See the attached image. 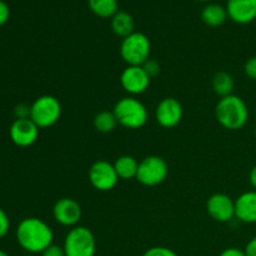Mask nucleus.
<instances>
[{
    "instance_id": "obj_22",
    "label": "nucleus",
    "mask_w": 256,
    "mask_h": 256,
    "mask_svg": "<svg viewBox=\"0 0 256 256\" xmlns=\"http://www.w3.org/2000/svg\"><path fill=\"white\" fill-rule=\"evenodd\" d=\"M142 256H179L174 250L165 246H152L148 249Z\"/></svg>"
},
{
    "instance_id": "obj_34",
    "label": "nucleus",
    "mask_w": 256,
    "mask_h": 256,
    "mask_svg": "<svg viewBox=\"0 0 256 256\" xmlns=\"http://www.w3.org/2000/svg\"><path fill=\"white\" fill-rule=\"evenodd\" d=\"M254 135H255V138H256V126H255V129H254Z\"/></svg>"
},
{
    "instance_id": "obj_29",
    "label": "nucleus",
    "mask_w": 256,
    "mask_h": 256,
    "mask_svg": "<svg viewBox=\"0 0 256 256\" xmlns=\"http://www.w3.org/2000/svg\"><path fill=\"white\" fill-rule=\"evenodd\" d=\"M219 256H246V254H245V250L239 249V248H228L222 250Z\"/></svg>"
},
{
    "instance_id": "obj_19",
    "label": "nucleus",
    "mask_w": 256,
    "mask_h": 256,
    "mask_svg": "<svg viewBox=\"0 0 256 256\" xmlns=\"http://www.w3.org/2000/svg\"><path fill=\"white\" fill-rule=\"evenodd\" d=\"M212 88L215 94L220 98L232 95L234 92L235 82L232 74L226 72H218L212 79Z\"/></svg>"
},
{
    "instance_id": "obj_14",
    "label": "nucleus",
    "mask_w": 256,
    "mask_h": 256,
    "mask_svg": "<svg viewBox=\"0 0 256 256\" xmlns=\"http://www.w3.org/2000/svg\"><path fill=\"white\" fill-rule=\"evenodd\" d=\"M226 12L236 24H249L256 19V0H228Z\"/></svg>"
},
{
    "instance_id": "obj_2",
    "label": "nucleus",
    "mask_w": 256,
    "mask_h": 256,
    "mask_svg": "<svg viewBox=\"0 0 256 256\" xmlns=\"http://www.w3.org/2000/svg\"><path fill=\"white\" fill-rule=\"evenodd\" d=\"M215 118L224 129L236 132L246 125L249 120V109L242 98L232 94L220 98L215 106Z\"/></svg>"
},
{
    "instance_id": "obj_31",
    "label": "nucleus",
    "mask_w": 256,
    "mask_h": 256,
    "mask_svg": "<svg viewBox=\"0 0 256 256\" xmlns=\"http://www.w3.org/2000/svg\"><path fill=\"white\" fill-rule=\"evenodd\" d=\"M249 182L252 184V186L254 188V190H256V165L250 170V174H249Z\"/></svg>"
},
{
    "instance_id": "obj_12",
    "label": "nucleus",
    "mask_w": 256,
    "mask_h": 256,
    "mask_svg": "<svg viewBox=\"0 0 256 256\" xmlns=\"http://www.w3.org/2000/svg\"><path fill=\"white\" fill-rule=\"evenodd\" d=\"M206 212L218 222H229L235 218V200L229 195L216 192L206 202Z\"/></svg>"
},
{
    "instance_id": "obj_5",
    "label": "nucleus",
    "mask_w": 256,
    "mask_h": 256,
    "mask_svg": "<svg viewBox=\"0 0 256 256\" xmlns=\"http://www.w3.org/2000/svg\"><path fill=\"white\" fill-rule=\"evenodd\" d=\"M62 248L66 256H95L96 240L92 230L76 225L66 234Z\"/></svg>"
},
{
    "instance_id": "obj_24",
    "label": "nucleus",
    "mask_w": 256,
    "mask_h": 256,
    "mask_svg": "<svg viewBox=\"0 0 256 256\" xmlns=\"http://www.w3.org/2000/svg\"><path fill=\"white\" fill-rule=\"evenodd\" d=\"M30 112H32V105H28L22 102L18 104L14 109V115L16 119H29Z\"/></svg>"
},
{
    "instance_id": "obj_16",
    "label": "nucleus",
    "mask_w": 256,
    "mask_h": 256,
    "mask_svg": "<svg viewBox=\"0 0 256 256\" xmlns=\"http://www.w3.org/2000/svg\"><path fill=\"white\" fill-rule=\"evenodd\" d=\"M112 29L115 35L124 39L135 32V22L129 12L119 10L112 18Z\"/></svg>"
},
{
    "instance_id": "obj_15",
    "label": "nucleus",
    "mask_w": 256,
    "mask_h": 256,
    "mask_svg": "<svg viewBox=\"0 0 256 256\" xmlns=\"http://www.w3.org/2000/svg\"><path fill=\"white\" fill-rule=\"evenodd\" d=\"M235 218L245 224L256 222V190L242 192L235 200Z\"/></svg>"
},
{
    "instance_id": "obj_30",
    "label": "nucleus",
    "mask_w": 256,
    "mask_h": 256,
    "mask_svg": "<svg viewBox=\"0 0 256 256\" xmlns=\"http://www.w3.org/2000/svg\"><path fill=\"white\" fill-rule=\"evenodd\" d=\"M245 254L246 256H256V236L252 238L245 246Z\"/></svg>"
},
{
    "instance_id": "obj_13",
    "label": "nucleus",
    "mask_w": 256,
    "mask_h": 256,
    "mask_svg": "<svg viewBox=\"0 0 256 256\" xmlns=\"http://www.w3.org/2000/svg\"><path fill=\"white\" fill-rule=\"evenodd\" d=\"M39 128L32 119H15L9 129L12 142L20 148L32 146L39 138Z\"/></svg>"
},
{
    "instance_id": "obj_8",
    "label": "nucleus",
    "mask_w": 256,
    "mask_h": 256,
    "mask_svg": "<svg viewBox=\"0 0 256 256\" xmlns=\"http://www.w3.org/2000/svg\"><path fill=\"white\" fill-rule=\"evenodd\" d=\"M89 182L98 192H110L119 182L114 164L106 160H98L89 169Z\"/></svg>"
},
{
    "instance_id": "obj_1",
    "label": "nucleus",
    "mask_w": 256,
    "mask_h": 256,
    "mask_svg": "<svg viewBox=\"0 0 256 256\" xmlns=\"http://www.w3.org/2000/svg\"><path fill=\"white\" fill-rule=\"evenodd\" d=\"M18 244L29 254H42L46 248L54 244L52 229L39 218H26L22 220L15 232Z\"/></svg>"
},
{
    "instance_id": "obj_4",
    "label": "nucleus",
    "mask_w": 256,
    "mask_h": 256,
    "mask_svg": "<svg viewBox=\"0 0 256 256\" xmlns=\"http://www.w3.org/2000/svg\"><path fill=\"white\" fill-rule=\"evenodd\" d=\"M119 52L122 59L129 66H142L148 59H150L152 42L145 34L134 32L122 39Z\"/></svg>"
},
{
    "instance_id": "obj_18",
    "label": "nucleus",
    "mask_w": 256,
    "mask_h": 256,
    "mask_svg": "<svg viewBox=\"0 0 256 256\" xmlns=\"http://www.w3.org/2000/svg\"><path fill=\"white\" fill-rule=\"evenodd\" d=\"M226 8L219 4H208L202 10V20L208 26L216 28L224 24L228 19Z\"/></svg>"
},
{
    "instance_id": "obj_3",
    "label": "nucleus",
    "mask_w": 256,
    "mask_h": 256,
    "mask_svg": "<svg viewBox=\"0 0 256 256\" xmlns=\"http://www.w3.org/2000/svg\"><path fill=\"white\" fill-rule=\"evenodd\" d=\"M118 124L125 129H142L148 122V109L139 99L135 96H125L115 104L114 110Z\"/></svg>"
},
{
    "instance_id": "obj_23",
    "label": "nucleus",
    "mask_w": 256,
    "mask_h": 256,
    "mask_svg": "<svg viewBox=\"0 0 256 256\" xmlns=\"http://www.w3.org/2000/svg\"><path fill=\"white\" fill-rule=\"evenodd\" d=\"M142 69L145 70L148 75L150 76V79L158 76L160 74V64L154 59H148L144 64L142 65Z\"/></svg>"
},
{
    "instance_id": "obj_7",
    "label": "nucleus",
    "mask_w": 256,
    "mask_h": 256,
    "mask_svg": "<svg viewBox=\"0 0 256 256\" xmlns=\"http://www.w3.org/2000/svg\"><path fill=\"white\" fill-rule=\"evenodd\" d=\"M169 174L166 160L158 155H149L139 162L136 180L148 188L158 186L165 182Z\"/></svg>"
},
{
    "instance_id": "obj_27",
    "label": "nucleus",
    "mask_w": 256,
    "mask_h": 256,
    "mask_svg": "<svg viewBox=\"0 0 256 256\" xmlns=\"http://www.w3.org/2000/svg\"><path fill=\"white\" fill-rule=\"evenodd\" d=\"M42 256H66L65 255L64 248L56 244H52L49 248L42 252Z\"/></svg>"
},
{
    "instance_id": "obj_11",
    "label": "nucleus",
    "mask_w": 256,
    "mask_h": 256,
    "mask_svg": "<svg viewBox=\"0 0 256 256\" xmlns=\"http://www.w3.org/2000/svg\"><path fill=\"white\" fill-rule=\"evenodd\" d=\"M182 114L184 110L182 102L175 98H164L155 109V119L158 124L165 129H172L179 125Z\"/></svg>"
},
{
    "instance_id": "obj_21",
    "label": "nucleus",
    "mask_w": 256,
    "mask_h": 256,
    "mask_svg": "<svg viewBox=\"0 0 256 256\" xmlns=\"http://www.w3.org/2000/svg\"><path fill=\"white\" fill-rule=\"evenodd\" d=\"M92 124H94L96 132H102V134H108V132H112L116 128L118 120L115 118L114 112L102 110V112H98L95 115Z\"/></svg>"
},
{
    "instance_id": "obj_35",
    "label": "nucleus",
    "mask_w": 256,
    "mask_h": 256,
    "mask_svg": "<svg viewBox=\"0 0 256 256\" xmlns=\"http://www.w3.org/2000/svg\"><path fill=\"white\" fill-rule=\"evenodd\" d=\"M28 256H34V255H28Z\"/></svg>"
},
{
    "instance_id": "obj_9",
    "label": "nucleus",
    "mask_w": 256,
    "mask_h": 256,
    "mask_svg": "<svg viewBox=\"0 0 256 256\" xmlns=\"http://www.w3.org/2000/svg\"><path fill=\"white\" fill-rule=\"evenodd\" d=\"M150 82H152V79L145 72L142 66H129L128 65L120 75L122 88L130 96L144 94L149 89Z\"/></svg>"
},
{
    "instance_id": "obj_20",
    "label": "nucleus",
    "mask_w": 256,
    "mask_h": 256,
    "mask_svg": "<svg viewBox=\"0 0 256 256\" xmlns=\"http://www.w3.org/2000/svg\"><path fill=\"white\" fill-rule=\"evenodd\" d=\"M90 10L94 12L96 16L112 18L118 12H119V4L118 0H88Z\"/></svg>"
},
{
    "instance_id": "obj_6",
    "label": "nucleus",
    "mask_w": 256,
    "mask_h": 256,
    "mask_svg": "<svg viewBox=\"0 0 256 256\" xmlns=\"http://www.w3.org/2000/svg\"><path fill=\"white\" fill-rule=\"evenodd\" d=\"M62 116V104L52 95H42L32 104L30 119L39 129H46L59 122Z\"/></svg>"
},
{
    "instance_id": "obj_10",
    "label": "nucleus",
    "mask_w": 256,
    "mask_h": 256,
    "mask_svg": "<svg viewBox=\"0 0 256 256\" xmlns=\"http://www.w3.org/2000/svg\"><path fill=\"white\" fill-rule=\"evenodd\" d=\"M82 210L79 202L72 198H62L52 208V216L58 224L66 228H74L82 219Z\"/></svg>"
},
{
    "instance_id": "obj_33",
    "label": "nucleus",
    "mask_w": 256,
    "mask_h": 256,
    "mask_svg": "<svg viewBox=\"0 0 256 256\" xmlns=\"http://www.w3.org/2000/svg\"><path fill=\"white\" fill-rule=\"evenodd\" d=\"M198 2H209V0H198Z\"/></svg>"
},
{
    "instance_id": "obj_28",
    "label": "nucleus",
    "mask_w": 256,
    "mask_h": 256,
    "mask_svg": "<svg viewBox=\"0 0 256 256\" xmlns=\"http://www.w3.org/2000/svg\"><path fill=\"white\" fill-rule=\"evenodd\" d=\"M9 16H10L9 6H8L2 0H0V26L4 25L5 22L9 20Z\"/></svg>"
},
{
    "instance_id": "obj_32",
    "label": "nucleus",
    "mask_w": 256,
    "mask_h": 256,
    "mask_svg": "<svg viewBox=\"0 0 256 256\" xmlns=\"http://www.w3.org/2000/svg\"><path fill=\"white\" fill-rule=\"evenodd\" d=\"M0 256H9V255H8L6 252H4V250H2V249H0Z\"/></svg>"
},
{
    "instance_id": "obj_25",
    "label": "nucleus",
    "mask_w": 256,
    "mask_h": 256,
    "mask_svg": "<svg viewBox=\"0 0 256 256\" xmlns=\"http://www.w3.org/2000/svg\"><path fill=\"white\" fill-rule=\"evenodd\" d=\"M244 72L249 79L256 82V56H252L246 60L244 65Z\"/></svg>"
},
{
    "instance_id": "obj_26",
    "label": "nucleus",
    "mask_w": 256,
    "mask_h": 256,
    "mask_svg": "<svg viewBox=\"0 0 256 256\" xmlns=\"http://www.w3.org/2000/svg\"><path fill=\"white\" fill-rule=\"evenodd\" d=\"M10 229V220L6 212L0 208V239L4 238L9 232Z\"/></svg>"
},
{
    "instance_id": "obj_17",
    "label": "nucleus",
    "mask_w": 256,
    "mask_h": 256,
    "mask_svg": "<svg viewBox=\"0 0 256 256\" xmlns=\"http://www.w3.org/2000/svg\"><path fill=\"white\" fill-rule=\"evenodd\" d=\"M114 168L119 179L130 180L134 178L136 179L139 162L132 155H122L115 160Z\"/></svg>"
}]
</instances>
